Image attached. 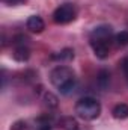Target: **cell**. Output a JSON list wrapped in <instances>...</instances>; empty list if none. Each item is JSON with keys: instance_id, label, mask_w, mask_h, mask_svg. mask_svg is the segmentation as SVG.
<instances>
[{"instance_id": "cell-1", "label": "cell", "mask_w": 128, "mask_h": 130, "mask_svg": "<svg viewBox=\"0 0 128 130\" xmlns=\"http://www.w3.org/2000/svg\"><path fill=\"white\" fill-rule=\"evenodd\" d=\"M113 41H115L113 29L107 24L96 26L89 35V44H91L95 56L99 58V59H105L110 55Z\"/></svg>"}, {"instance_id": "cell-2", "label": "cell", "mask_w": 128, "mask_h": 130, "mask_svg": "<svg viewBox=\"0 0 128 130\" xmlns=\"http://www.w3.org/2000/svg\"><path fill=\"white\" fill-rule=\"evenodd\" d=\"M50 82L51 85L60 91V94H71L75 88V73L69 68V67H65V65H59L56 68L51 70L50 73Z\"/></svg>"}, {"instance_id": "cell-3", "label": "cell", "mask_w": 128, "mask_h": 130, "mask_svg": "<svg viewBox=\"0 0 128 130\" xmlns=\"http://www.w3.org/2000/svg\"><path fill=\"white\" fill-rule=\"evenodd\" d=\"M75 113L86 121H92L99 117L101 113V104L92 97H83L75 103Z\"/></svg>"}, {"instance_id": "cell-4", "label": "cell", "mask_w": 128, "mask_h": 130, "mask_svg": "<svg viewBox=\"0 0 128 130\" xmlns=\"http://www.w3.org/2000/svg\"><path fill=\"white\" fill-rule=\"evenodd\" d=\"M75 17H77V8L72 3L60 5L53 14V20L57 24H68V23L74 21Z\"/></svg>"}, {"instance_id": "cell-5", "label": "cell", "mask_w": 128, "mask_h": 130, "mask_svg": "<svg viewBox=\"0 0 128 130\" xmlns=\"http://www.w3.org/2000/svg\"><path fill=\"white\" fill-rule=\"evenodd\" d=\"M30 56V47H29V38L18 35L14 39V58L18 62L27 61Z\"/></svg>"}, {"instance_id": "cell-6", "label": "cell", "mask_w": 128, "mask_h": 130, "mask_svg": "<svg viewBox=\"0 0 128 130\" xmlns=\"http://www.w3.org/2000/svg\"><path fill=\"white\" fill-rule=\"evenodd\" d=\"M26 26H27V29H29L30 32L39 33V32H42V30H44L45 23H44V20H42L39 15H32V17H29V20H27Z\"/></svg>"}, {"instance_id": "cell-7", "label": "cell", "mask_w": 128, "mask_h": 130, "mask_svg": "<svg viewBox=\"0 0 128 130\" xmlns=\"http://www.w3.org/2000/svg\"><path fill=\"white\" fill-rule=\"evenodd\" d=\"M113 117L116 120H127L128 118V104L125 103H121V104H116L113 107Z\"/></svg>"}, {"instance_id": "cell-8", "label": "cell", "mask_w": 128, "mask_h": 130, "mask_svg": "<svg viewBox=\"0 0 128 130\" xmlns=\"http://www.w3.org/2000/svg\"><path fill=\"white\" fill-rule=\"evenodd\" d=\"M115 44L118 47H125V45H128V32L127 30H122V32H119L115 36Z\"/></svg>"}, {"instance_id": "cell-9", "label": "cell", "mask_w": 128, "mask_h": 130, "mask_svg": "<svg viewBox=\"0 0 128 130\" xmlns=\"http://www.w3.org/2000/svg\"><path fill=\"white\" fill-rule=\"evenodd\" d=\"M109 77H110V74H109L107 71H101V73L98 74V80H99V83H101L102 88L107 86V83H109Z\"/></svg>"}, {"instance_id": "cell-10", "label": "cell", "mask_w": 128, "mask_h": 130, "mask_svg": "<svg viewBox=\"0 0 128 130\" xmlns=\"http://www.w3.org/2000/svg\"><path fill=\"white\" fill-rule=\"evenodd\" d=\"M54 58H57V59H72L74 58V52L72 50H63L60 55H57Z\"/></svg>"}, {"instance_id": "cell-11", "label": "cell", "mask_w": 128, "mask_h": 130, "mask_svg": "<svg viewBox=\"0 0 128 130\" xmlns=\"http://www.w3.org/2000/svg\"><path fill=\"white\" fill-rule=\"evenodd\" d=\"M122 68H124V73H125V76H128V56L124 59V62H122Z\"/></svg>"}, {"instance_id": "cell-12", "label": "cell", "mask_w": 128, "mask_h": 130, "mask_svg": "<svg viewBox=\"0 0 128 130\" xmlns=\"http://www.w3.org/2000/svg\"><path fill=\"white\" fill-rule=\"evenodd\" d=\"M127 80H128V76H127Z\"/></svg>"}]
</instances>
